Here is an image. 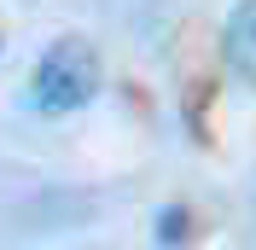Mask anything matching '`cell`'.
Listing matches in <instances>:
<instances>
[{
	"instance_id": "3",
	"label": "cell",
	"mask_w": 256,
	"mask_h": 250,
	"mask_svg": "<svg viewBox=\"0 0 256 250\" xmlns=\"http://www.w3.org/2000/svg\"><path fill=\"white\" fill-rule=\"evenodd\" d=\"M152 238H158V244H186V238H192V216L180 210V204L158 210V233H152Z\"/></svg>"
},
{
	"instance_id": "1",
	"label": "cell",
	"mask_w": 256,
	"mask_h": 250,
	"mask_svg": "<svg viewBox=\"0 0 256 250\" xmlns=\"http://www.w3.org/2000/svg\"><path fill=\"white\" fill-rule=\"evenodd\" d=\"M99 88H105V64H99V47L82 35H58L30 70V105L41 116H70L94 105Z\"/></svg>"
},
{
	"instance_id": "2",
	"label": "cell",
	"mask_w": 256,
	"mask_h": 250,
	"mask_svg": "<svg viewBox=\"0 0 256 250\" xmlns=\"http://www.w3.org/2000/svg\"><path fill=\"white\" fill-rule=\"evenodd\" d=\"M222 52L256 88V0H239V6H233V18H227V30H222Z\"/></svg>"
}]
</instances>
